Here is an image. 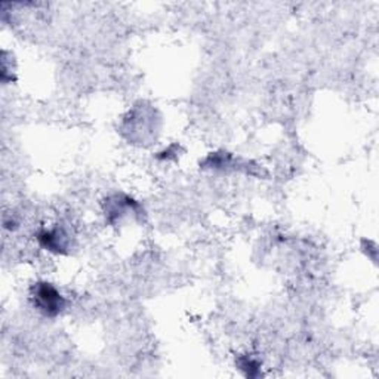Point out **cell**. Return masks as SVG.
Here are the masks:
<instances>
[{
  "instance_id": "obj_1",
  "label": "cell",
  "mask_w": 379,
  "mask_h": 379,
  "mask_svg": "<svg viewBox=\"0 0 379 379\" xmlns=\"http://www.w3.org/2000/svg\"><path fill=\"white\" fill-rule=\"evenodd\" d=\"M31 301L36 309L43 315L54 317L59 315L66 309V298L61 295L59 290L47 282H38L31 288Z\"/></svg>"
},
{
  "instance_id": "obj_2",
  "label": "cell",
  "mask_w": 379,
  "mask_h": 379,
  "mask_svg": "<svg viewBox=\"0 0 379 379\" xmlns=\"http://www.w3.org/2000/svg\"><path fill=\"white\" fill-rule=\"evenodd\" d=\"M38 239L46 251H51L55 253H66L71 243V239L68 237V235L59 227L40 231Z\"/></svg>"
},
{
  "instance_id": "obj_3",
  "label": "cell",
  "mask_w": 379,
  "mask_h": 379,
  "mask_svg": "<svg viewBox=\"0 0 379 379\" xmlns=\"http://www.w3.org/2000/svg\"><path fill=\"white\" fill-rule=\"evenodd\" d=\"M138 203L135 200H132L126 195H116V198L110 199L107 202V209H105V216L108 219V223L114 224L119 218L126 215L131 211H138Z\"/></svg>"
},
{
  "instance_id": "obj_4",
  "label": "cell",
  "mask_w": 379,
  "mask_h": 379,
  "mask_svg": "<svg viewBox=\"0 0 379 379\" xmlns=\"http://www.w3.org/2000/svg\"><path fill=\"white\" fill-rule=\"evenodd\" d=\"M239 369L244 372V375L249 378H255L261 375V369H260V362L252 359L251 356H241L237 362Z\"/></svg>"
}]
</instances>
